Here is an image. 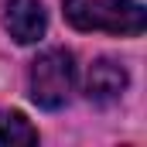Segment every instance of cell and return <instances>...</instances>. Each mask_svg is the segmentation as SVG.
<instances>
[{"label": "cell", "mask_w": 147, "mask_h": 147, "mask_svg": "<svg viewBox=\"0 0 147 147\" xmlns=\"http://www.w3.org/2000/svg\"><path fill=\"white\" fill-rule=\"evenodd\" d=\"M127 89V69L116 58H99L92 62V69L86 75V96L92 103H113L120 99Z\"/></svg>", "instance_id": "277c9868"}, {"label": "cell", "mask_w": 147, "mask_h": 147, "mask_svg": "<svg viewBox=\"0 0 147 147\" xmlns=\"http://www.w3.org/2000/svg\"><path fill=\"white\" fill-rule=\"evenodd\" d=\"M65 17L79 31H106V34H140L147 14L137 0H62Z\"/></svg>", "instance_id": "6da1fadb"}, {"label": "cell", "mask_w": 147, "mask_h": 147, "mask_svg": "<svg viewBox=\"0 0 147 147\" xmlns=\"http://www.w3.org/2000/svg\"><path fill=\"white\" fill-rule=\"evenodd\" d=\"M28 86H31V99L41 110H62L72 99L75 89V58L65 48H48L31 62L28 72Z\"/></svg>", "instance_id": "7a4b0ae2"}, {"label": "cell", "mask_w": 147, "mask_h": 147, "mask_svg": "<svg viewBox=\"0 0 147 147\" xmlns=\"http://www.w3.org/2000/svg\"><path fill=\"white\" fill-rule=\"evenodd\" d=\"M3 28L17 45H34L45 38L48 28V14L41 7V0H7L3 3Z\"/></svg>", "instance_id": "3957f363"}, {"label": "cell", "mask_w": 147, "mask_h": 147, "mask_svg": "<svg viewBox=\"0 0 147 147\" xmlns=\"http://www.w3.org/2000/svg\"><path fill=\"white\" fill-rule=\"evenodd\" d=\"M38 144V130L17 110H0V147H28Z\"/></svg>", "instance_id": "5b68a950"}]
</instances>
